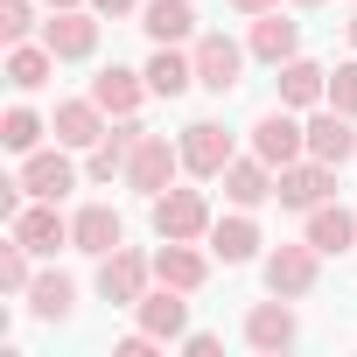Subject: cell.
Masks as SVG:
<instances>
[{
	"mask_svg": "<svg viewBox=\"0 0 357 357\" xmlns=\"http://www.w3.org/2000/svg\"><path fill=\"white\" fill-rule=\"evenodd\" d=\"M175 168H183V147H168L161 133H140V147H133V161H126V190L161 197V190L175 183Z\"/></svg>",
	"mask_w": 357,
	"mask_h": 357,
	"instance_id": "obj_1",
	"label": "cell"
},
{
	"mask_svg": "<svg viewBox=\"0 0 357 357\" xmlns=\"http://www.w3.org/2000/svg\"><path fill=\"white\" fill-rule=\"evenodd\" d=\"M183 350H190V357H218V336H204V329H197V336H183Z\"/></svg>",
	"mask_w": 357,
	"mask_h": 357,
	"instance_id": "obj_33",
	"label": "cell"
},
{
	"mask_svg": "<svg viewBox=\"0 0 357 357\" xmlns=\"http://www.w3.org/2000/svg\"><path fill=\"white\" fill-rule=\"evenodd\" d=\"M140 133H147V126H133V112H126V119H119V126L91 147V183H112V175H126V161H133Z\"/></svg>",
	"mask_w": 357,
	"mask_h": 357,
	"instance_id": "obj_13",
	"label": "cell"
},
{
	"mask_svg": "<svg viewBox=\"0 0 357 357\" xmlns=\"http://www.w3.org/2000/svg\"><path fill=\"white\" fill-rule=\"evenodd\" d=\"M273 175H280V168H266L259 154H245V161H231V168H225V197H231L238 211H252V204H266V197H273Z\"/></svg>",
	"mask_w": 357,
	"mask_h": 357,
	"instance_id": "obj_16",
	"label": "cell"
},
{
	"mask_svg": "<svg viewBox=\"0 0 357 357\" xmlns=\"http://www.w3.org/2000/svg\"><path fill=\"white\" fill-rule=\"evenodd\" d=\"M70 301H77V280H70V273H43V280H29V308H36L43 322H63Z\"/></svg>",
	"mask_w": 357,
	"mask_h": 357,
	"instance_id": "obj_27",
	"label": "cell"
},
{
	"mask_svg": "<svg viewBox=\"0 0 357 357\" xmlns=\"http://www.w3.org/2000/svg\"><path fill=\"white\" fill-rule=\"evenodd\" d=\"M0 36H8V43L29 36V0H0Z\"/></svg>",
	"mask_w": 357,
	"mask_h": 357,
	"instance_id": "obj_32",
	"label": "cell"
},
{
	"mask_svg": "<svg viewBox=\"0 0 357 357\" xmlns=\"http://www.w3.org/2000/svg\"><path fill=\"white\" fill-rule=\"evenodd\" d=\"M50 8H77V0H50Z\"/></svg>",
	"mask_w": 357,
	"mask_h": 357,
	"instance_id": "obj_36",
	"label": "cell"
},
{
	"mask_svg": "<svg viewBox=\"0 0 357 357\" xmlns=\"http://www.w3.org/2000/svg\"><path fill=\"white\" fill-rule=\"evenodd\" d=\"M183 322H190V301H183V287L140 294V329H147V336H183Z\"/></svg>",
	"mask_w": 357,
	"mask_h": 357,
	"instance_id": "obj_24",
	"label": "cell"
},
{
	"mask_svg": "<svg viewBox=\"0 0 357 357\" xmlns=\"http://www.w3.org/2000/svg\"><path fill=\"white\" fill-rule=\"evenodd\" d=\"M315 98H329V70L308 56H287L280 63V105H315Z\"/></svg>",
	"mask_w": 357,
	"mask_h": 357,
	"instance_id": "obj_22",
	"label": "cell"
},
{
	"mask_svg": "<svg viewBox=\"0 0 357 357\" xmlns=\"http://www.w3.org/2000/svg\"><path fill=\"white\" fill-rule=\"evenodd\" d=\"M211 252H218L225 266H245V259L259 252V225H252V218H225V225H211Z\"/></svg>",
	"mask_w": 357,
	"mask_h": 357,
	"instance_id": "obj_26",
	"label": "cell"
},
{
	"mask_svg": "<svg viewBox=\"0 0 357 357\" xmlns=\"http://www.w3.org/2000/svg\"><path fill=\"white\" fill-rule=\"evenodd\" d=\"M0 287H8V294H29V245H22V238L0 245Z\"/></svg>",
	"mask_w": 357,
	"mask_h": 357,
	"instance_id": "obj_30",
	"label": "cell"
},
{
	"mask_svg": "<svg viewBox=\"0 0 357 357\" xmlns=\"http://www.w3.org/2000/svg\"><path fill=\"white\" fill-rule=\"evenodd\" d=\"M308 245H315V252H350V245H357V218H350L343 204H315V211H308Z\"/></svg>",
	"mask_w": 357,
	"mask_h": 357,
	"instance_id": "obj_19",
	"label": "cell"
},
{
	"mask_svg": "<svg viewBox=\"0 0 357 357\" xmlns=\"http://www.w3.org/2000/svg\"><path fill=\"white\" fill-rule=\"evenodd\" d=\"M197 84V56H175V43H154V63H147V91L154 98H183Z\"/></svg>",
	"mask_w": 357,
	"mask_h": 357,
	"instance_id": "obj_18",
	"label": "cell"
},
{
	"mask_svg": "<svg viewBox=\"0 0 357 357\" xmlns=\"http://www.w3.org/2000/svg\"><path fill=\"white\" fill-rule=\"evenodd\" d=\"M0 140H8L15 154H36V140H43V119H36L29 105H15V112H8V126H0Z\"/></svg>",
	"mask_w": 357,
	"mask_h": 357,
	"instance_id": "obj_29",
	"label": "cell"
},
{
	"mask_svg": "<svg viewBox=\"0 0 357 357\" xmlns=\"http://www.w3.org/2000/svg\"><path fill=\"white\" fill-rule=\"evenodd\" d=\"M140 29H147L154 43H183V36L197 29V8H190V0H147V8H140Z\"/></svg>",
	"mask_w": 357,
	"mask_h": 357,
	"instance_id": "obj_25",
	"label": "cell"
},
{
	"mask_svg": "<svg viewBox=\"0 0 357 357\" xmlns=\"http://www.w3.org/2000/svg\"><path fill=\"white\" fill-rule=\"evenodd\" d=\"M238 70H245V50H238L231 36H204V43H197V84L238 91Z\"/></svg>",
	"mask_w": 357,
	"mask_h": 357,
	"instance_id": "obj_9",
	"label": "cell"
},
{
	"mask_svg": "<svg viewBox=\"0 0 357 357\" xmlns=\"http://www.w3.org/2000/svg\"><path fill=\"white\" fill-rule=\"evenodd\" d=\"M147 273H154V259H140V252H105V266H98V294L105 301H119V308H140V294H147Z\"/></svg>",
	"mask_w": 357,
	"mask_h": 357,
	"instance_id": "obj_5",
	"label": "cell"
},
{
	"mask_svg": "<svg viewBox=\"0 0 357 357\" xmlns=\"http://www.w3.org/2000/svg\"><path fill=\"white\" fill-rule=\"evenodd\" d=\"M238 154H231V133L218 126V119H197V126H183V168L190 175H225Z\"/></svg>",
	"mask_w": 357,
	"mask_h": 357,
	"instance_id": "obj_4",
	"label": "cell"
},
{
	"mask_svg": "<svg viewBox=\"0 0 357 357\" xmlns=\"http://www.w3.org/2000/svg\"><path fill=\"white\" fill-rule=\"evenodd\" d=\"M154 280L197 294V287H204V252H190V238H168V245L154 252Z\"/></svg>",
	"mask_w": 357,
	"mask_h": 357,
	"instance_id": "obj_17",
	"label": "cell"
},
{
	"mask_svg": "<svg viewBox=\"0 0 357 357\" xmlns=\"http://www.w3.org/2000/svg\"><path fill=\"white\" fill-rule=\"evenodd\" d=\"M43 50H50L56 63H77V56H91V50H98V22H91L84 8H63V15L43 29Z\"/></svg>",
	"mask_w": 357,
	"mask_h": 357,
	"instance_id": "obj_7",
	"label": "cell"
},
{
	"mask_svg": "<svg viewBox=\"0 0 357 357\" xmlns=\"http://www.w3.org/2000/svg\"><path fill=\"white\" fill-rule=\"evenodd\" d=\"M350 43H357V15H350Z\"/></svg>",
	"mask_w": 357,
	"mask_h": 357,
	"instance_id": "obj_38",
	"label": "cell"
},
{
	"mask_svg": "<svg viewBox=\"0 0 357 357\" xmlns=\"http://www.w3.org/2000/svg\"><path fill=\"white\" fill-rule=\"evenodd\" d=\"M308 154H315V161H329V168H343V161L357 154L350 112H336V105H329V112H315V119H308Z\"/></svg>",
	"mask_w": 357,
	"mask_h": 357,
	"instance_id": "obj_12",
	"label": "cell"
},
{
	"mask_svg": "<svg viewBox=\"0 0 357 357\" xmlns=\"http://www.w3.org/2000/svg\"><path fill=\"white\" fill-rule=\"evenodd\" d=\"M329 105L357 119V63H336V77H329Z\"/></svg>",
	"mask_w": 357,
	"mask_h": 357,
	"instance_id": "obj_31",
	"label": "cell"
},
{
	"mask_svg": "<svg viewBox=\"0 0 357 357\" xmlns=\"http://www.w3.org/2000/svg\"><path fill=\"white\" fill-rule=\"evenodd\" d=\"M315 259H322L315 245H280V252L266 259V287H273V294H287V301H294V294H308V287H315Z\"/></svg>",
	"mask_w": 357,
	"mask_h": 357,
	"instance_id": "obj_10",
	"label": "cell"
},
{
	"mask_svg": "<svg viewBox=\"0 0 357 357\" xmlns=\"http://www.w3.org/2000/svg\"><path fill=\"white\" fill-rule=\"evenodd\" d=\"M301 147H308V126H294L287 112H266V119L252 126V154H259L266 168H287V161H301Z\"/></svg>",
	"mask_w": 357,
	"mask_h": 357,
	"instance_id": "obj_8",
	"label": "cell"
},
{
	"mask_svg": "<svg viewBox=\"0 0 357 357\" xmlns=\"http://www.w3.org/2000/svg\"><path fill=\"white\" fill-rule=\"evenodd\" d=\"M91 15H133V0H91Z\"/></svg>",
	"mask_w": 357,
	"mask_h": 357,
	"instance_id": "obj_34",
	"label": "cell"
},
{
	"mask_svg": "<svg viewBox=\"0 0 357 357\" xmlns=\"http://www.w3.org/2000/svg\"><path fill=\"white\" fill-rule=\"evenodd\" d=\"M70 183H77V175H70V161H63V140H56V154H29V161H22V190H29V197H50V204H56Z\"/></svg>",
	"mask_w": 357,
	"mask_h": 357,
	"instance_id": "obj_20",
	"label": "cell"
},
{
	"mask_svg": "<svg viewBox=\"0 0 357 357\" xmlns=\"http://www.w3.org/2000/svg\"><path fill=\"white\" fill-rule=\"evenodd\" d=\"M329 190H336V168H329V161H315V154H308V161H287V168L273 175V197H280L287 211H315Z\"/></svg>",
	"mask_w": 357,
	"mask_h": 357,
	"instance_id": "obj_2",
	"label": "cell"
},
{
	"mask_svg": "<svg viewBox=\"0 0 357 357\" xmlns=\"http://www.w3.org/2000/svg\"><path fill=\"white\" fill-rule=\"evenodd\" d=\"M70 245H77V252H91V259L119 252V245H126V225H119V211H112V204H84V211L70 218Z\"/></svg>",
	"mask_w": 357,
	"mask_h": 357,
	"instance_id": "obj_6",
	"label": "cell"
},
{
	"mask_svg": "<svg viewBox=\"0 0 357 357\" xmlns=\"http://www.w3.org/2000/svg\"><path fill=\"white\" fill-rule=\"evenodd\" d=\"M245 343L266 350V357L294 343V308H287V294H273V301H259V308L245 315Z\"/></svg>",
	"mask_w": 357,
	"mask_h": 357,
	"instance_id": "obj_11",
	"label": "cell"
},
{
	"mask_svg": "<svg viewBox=\"0 0 357 357\" xmlns=\"http://www.w3.org/2000/svg\"><path fill=\"white\" fill-rule=\"evenodd\" d=\"M140 91H147V70H119V63H112V70L91 77V98H98L105 112H119V119L140 105Z\"/></svg>",
	"mask_w": 357,
	"mask_h": 357,
	"instance_id": "obj_23",
	"label": "cell"
},
{
	"mask_svg": "<svg viewBox=\"0 0 357 357\" xmlns=\"http://www.w3.org/2000/svg\"><path fill=\"white\" fill-rule=\"evenodd\" d=\"M15 238H22L29 252H56V245H70V218H56V204L43 197L36 211H22V218H15Z\"/></svg>",
	"mask_w": 357,
	"mask_h": 357,
	"instance_id": "obj_15",
	"label": "cell"
},
{
	"mask_svg": "<svg viewBox=\"0 0 357 357\" xmlns=\"http://www.w3.org/2000/svg\"><path fill=\"white\" fill-rule=\"evenodd\" d=\"M238 15H266V8H280V0H231Z\"/></svg>",
	"mask_w": 357,
	"mask_h": 357,
	"instance_id": "obj_35",
	"label": "cell"
},
{
	"mask_svg": "<svg viewBox=\"0 0 357 357\" xmlns=\"http://www.w3.org/2000/svg\"><path fill=\"white\" fill-rule=\"evenodd\" d=\"M154 231H161V238H204V231H211L204 190H161V197H154Z\"/></svg>",
	"mask_w": 357,
	"mask_h": 357,
	"instance_id": "obj_3",
	"label": "cell"
},
{
	"mask_svg": "<svg viewBox=\"0 0 357 357\" xmlns=\"http://www.w3.org/2000/svg\"><path fill=\"white\" fill-rule=\"evenodd\" d=\"M56 140H63V147H98V140H105V105H98V98L56 105Z\"/></svg>",
	"mask_w": 357,
	"mask_h": 357,
	"instance_id": "obj_14",
	"label": "cell"
},
{
	"mask_svg": "<svg viewBox=\"0 0 357 357\" xmlns=\"http://www.w3.org/2000/svg\"><path fill=\"white\" fill-rule=\"evenodd\" d=\"M50 70H56V56H50V50H15V56H8V84H15V91L50 84Z\"/></svg>",
	"mask_w": 357,
	"mask_h": 357,
	"instance_id": "obj_28",
	"label": "cell"
},
{
	"mask_svg": "<svg viewBox=\"0 0 357 357\" xmlns=\"http://www.w3.org/2000/svg\"><path fill=\"white\" fill-rule=\"evenodd\" d=\"M294 8H322V0H294Z\"/></svg>",
	"mask_w": 357,
	"mask_h": 357,
	"instance_id": "obj_37",
	"label": "cell"
},
{
	"mask_svg": "<svg viewBox=\"0 0 357 357\" xmlns=\"http://www.w3.org/2000/svg\"><path fill=\"white\" fill-rule=\"evenodd\" d=\"M294 43H301V29H294L280 8L252 15V56H266V63H287V56H294Z\"/></svg>",
	"mask_w": 357,
	"mask_h": 357,
	"instance_id": "obj_21",
	"label": "cell"
}]
</instances>
